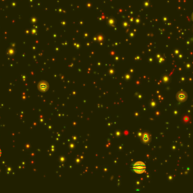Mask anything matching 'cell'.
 <instances>
[{
	"label": "cell",
	"instance_id": "obj_1",
	"mask_svg": "<svg viewBox=\"0 0 193 193\" xmlns=\"http://www.w3.org/2000/svg\"><path fill=\"white\" fill-rule=\"evenodd\" d=\"M132 168H133L134 172H136L137 174H142L146 170V165L143 162H135L133 165Z\"/></svg>",
	"mask_w": 193,
	"mask_h": 193
},
{
	"label": "cell",
	"instance_id": "obj_2",
	"mask_svg": "<svg viewBox=\"0 0 193 193\" xmlns=\"http://www.w3.org/2000/svg\"><path fill=\"white\" fill-rule=\"evenodd\" d=\"M0 156H1V150H0Z\"/></svg>",
	"mask_w": 193,
	"mask_h": 193
}]
</instances>
